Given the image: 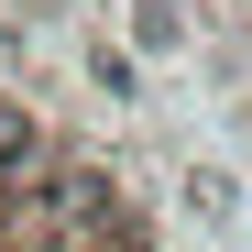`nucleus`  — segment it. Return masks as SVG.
Wrapping results in <instances>:
<instances>
[{"mask_svg": "<svg viewBox=\"0 0 252 252\" xmlns=\"http://www.w3.org/2000/svg\"><path fill=\"white\" fill-rule=\"evenodd\" d=\"M22 143H33V132H22V121H11V110H0V164H11V154H22Z\"/></svg>", "mask_w": 252, "mask_h": 252, "instance_id": "f257e3e1", "label": "nucleus"}]
</instances>
